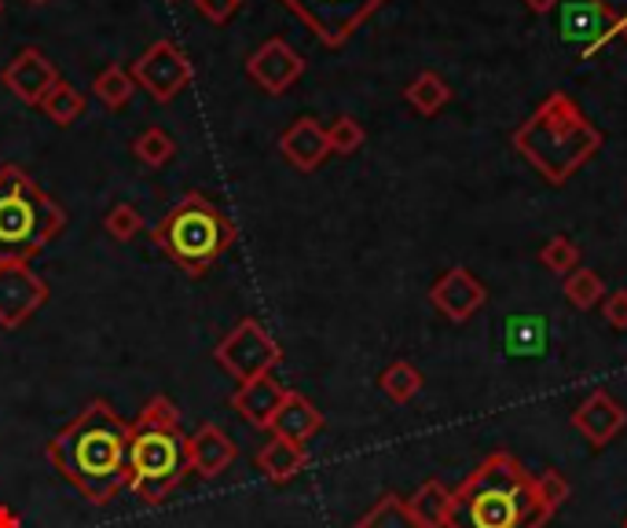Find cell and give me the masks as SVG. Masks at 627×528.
Masks as SVG:
<instances>
[{"mask_svg":"<svg viewBox=\"0 0 627 528\" xmlns=\"http://www.w3.org/2000/svg\"><path fill=\"white\" fill-rule=\"evenodd\" d=\"M129 440L133 422L107 400H89L67 430L48 440V459L85 499L107 507L129 485Z\"/></svg>","mask_w":627,"mask_h":528,"instance_id":"6da1fadb","label":"cell"},{"mask_svg":"<svg viewBox=\"0 0 627 528\" xmlns=\"http://www.w3.org/2000/svg\"><path fill=\"white\" fill-rule=\"evenodd\" d=\"M451 502L448 528H543L550 510L536 492V477L507 451L488 456Z\"/></svg>","mask_w":627,"mask_h":528,"instance_id":"7a4b0ae2","label":"cell"},{"mask_svg":"<svg viewBox=\"0 0 627 528\" xmlns=\"http://www.w3.org/2000/svg\"><path fill=\"white\" fill-rule=\"evenodd\" d=\"M513 147L543 173L547 184L561 187L598 155L601 133L584 118L576 99H569L566 92H550L532 110V118H525L521 129L513 133Z\"/></svg>","mask_w":627,"mask_h":528,"instance_id":"3957f363","label":"cell"},{"mask_svg":"<svg viewBox=\"0 0 627 528\" xmlns=\"http://www.w3.org/2000/svg\"><path fill=\"white\" fill-rule=\"evenodd\" d=\"M235 224L224 217V209L206 198L203 192H187L177 206L166 209L155 228H150V243L166 254L184 275H206L228 250L235 246Z\"/></svg>","mask_w":627,"mask_h":528,"instance_id":"277c9868","label":"cell"},{"mask_svg":"<svg viewBox=\"0 0 627 528\" xmlns=\"http://www.w3.org/2000/svg\"><path fill=\"white\" fill-rule=\"evenodd\" d=\"M67 228V209L19 166H0V264H30Z\"/></svg>","mask_w":627,"mask_h":528,"instance_id":"5b68a950","label":"cell"},{"mask_svg":"<svg viewBox=\"0 0 627 528\" xmlns=\"http://www.w3.org/2000/svg\"><path fill=\"white\" fill-rule=\"evenodd\" d=\"M187 470V437L177 433H158V430H136L133 426V440H129V492L147 502V507H158L166 502L173 492L180 488Z\"/></svg>","mask_w":627,"mask_h":528,"instance_id":"8992f818","label":"cell"},{"mask_svg":"<svg viewBox=\"0 0 627 528\" xmlns=\"http://www.w3.org/2000/svg\"><path fill=\"white\" fill-rule=\"evenodd\" d=\"M213 360L221 363V371H228L235 382H254L261 374H272L283 363L280 342L261 326L254 316H246L235 323V331H228L213 349Z\"/></svg>","mask_w":627,"mask_h":528,"instance_id":"52a82bcc","label":"cell"},{"mask_svg":"<svg viewBox=\"0 0 627 528\" xmlns=\"http://www.w3.org/2000/svg\"><path fill=\"white\" fill-rule=\"evenodd\" d=\"M280 4L294 11L320 45L342 48L385 0H280Z\"/></svg>","mask_w":627,"mask_h":528,"instance_id":"ba28073f","label":"cell"},{"mask_svg":"<svg viewBox=\"0 0 627 528\" xmlns=\"http://www.w3.org/2000/svg\"><path fill=\"white\" fill-rule=\"evenodd\" d=\"M129 74H133L136 88H144L155 104H173V99L195 81V62L184 56L180 45H173L161 37V41L150 45L140 59H133Z\"/></svg>","mask_w":627,"mask_h":528,"instance_id":"9c48e42d","label":"cell"},{"mask_svg":"<svg viewBox=\"0 0 627 528\" xmlns=\"http://www.w3.org/2000/svg\"><path fill=\"white\" fill-rule=\"evenodd\" d=\"M48 301V283L30 264H0V326L16 331Z\"/></svg>","mask_w":627,"mask_h":528,"instance_id":"30bf717a","label":"cell"},{"mask_svg":"<svg viewBox=\"0 0 627 528\" xmlns=\"http://www.w3.org/2000/svg\"><path fill=\"white\" fill-rule=\"evenodd\" d=\"M301 74H305V59L283 37H272L246 59V78L265 88L268 96H283L286 88H294V81H301Z\"/></svg>","mask_w":627,"mask_h":528,"instance_id":"8fae6325","label":"cell"},{"mask_svg":"<svg viewBox=\"0 0 627 528\" xmlns=\"http://www.w3.org/2000/svg\"><path fill=\"white\" fill-rule=\"evenodd\" d=\"M0 81H4V88L11 96L19 99V104H27V107H37L45 99V92L52 88L59 78V70H56V62L48 59L41 48H22V52L16 56L4 67V74H0Z\"/></svg>","mask_w":627,"mask_h":528,"instance_id":"7c38bea8","label":"cell"},{"mask_svg":"<svg viewBox=\"0 0 627 528\" xmlns=\"http://www.w3.org/2000/svg\"><path fill=\"white\" fill-rule=\"evenodd\" d=\"M430 301L451 323H467L473 312H481L488 305V291H484V283H478L462 268V264H455V268H448L441 280L433 283Z\"/></svg>","mask_w":627,"mask_h":528,"instance_id":"4fadbf2b","label":"cell"},{"mask_svg":"<svg viewBox=\"0 0 627 528\" xmlns=\"http://www.w3.org/2000/svg\"><path fill=\"white\" fill-rule=\"evenodd\" d=\"M235 459H239V448H235V440L224 433L217 422L198 426V430L187 437V470L206 477V481L221 477Z\"/></svg>","mask_w":627,"mask_h":528,"instance_id":"5bb4252c","label":"cell"},{"mask_svg":"<svg viewBox=\"0 0 627 528\" xmlns=\"http://www.w3.org/2000/svg\"><path fill=\"white\" fill-rule=\"evenodd\" d=\"M561 37L569 45H580L584 56H595L601 45H609V37H617V27L595 0H572L561 11Z\"/></svg>","mask_w":627,"mask_h":528,"instance_id":"9a60e30c","label":"cell"},{"mask_svg":"<svg viewBox=\"0 0 627 528\" xmlns=\"http://www.w3.org/2000/svg\"><path fill=\"white\" fill-rule=\"evenodd\" d=\"M572 426L587 440H591L595 448H601L627 426V411L613 393H606V389H595V393L572 411Z\"/></svg>","mask_w":627,"mask_h":528,"instance_id":"2e32d148","label":"cell"},{"mask_svg":"<svg viewBox=\"0 0 627 528\" xmlns=\"http://www.w3.org/2000/svg\"><path fill=\"white\" fill-rule=\"evenodd\" d=\"M280 150H283V158L291 162L294 169L316 173L331 155L327 129H323L316 118H297L291 129L280 136Z\"/></svg>","mask_w":627,"mask_h":528,"instance_id":"e0dca14e","label":"cell"},{"mask_svg":"<svg viewBox=\"0 0 627 528\" xmlns=\"http://www.w3.org/2000/svg\"><path fill=\"white\" fill-rule=\"evenodd\" d=\"M323 430V411L312 404L308 397L294 393V389H286L280 411L272 414V426L268 433L280 437V440H294V444H305Z\"/></svg>","mask_w":627,"mask_h":528,"instance_id":"ac0fdd59","label":"cell"},{"mask_svg":"<svg viewBox=\"0 0 627 528\" xmlns=\"http://www.w3.org/2000/svg\"><path fill=\"white\" fill-rule=\"evenodd\" d=\"M283 397H286V385L275 382L272 374H261V379L239 385V393L232 397V408L239 411L249 426H257V430H268L272 414L280 411Z\"/></svg>","mask_w":627,"mask_h":528,"instance_id":"d6986e66","label":"cell"},{"mask_svg":"<svg viewBox=\"0 0 627 528\" xmlns=\"http://www.w3.org/2000/svg\"><path fill=\"white\" fill-rule=\"evenodd\" d=\"M308 467V451L305 444H294V440H280L272 437L265 448L257 451V470L275 485H286Z\"/></svg>","mask_w":627,"mask_h":528,"instance_id":"ffe728a7","label":"cell"},{"mask_svg":"<svg viewBox=\"0 0 627 528\" xmlns=\"http://www.w3.org/2000/svg\"><path fill=\"white\" fill-rule=\"evenodd\" d=\"M451 502H455V496H451V488L444 481H425L419 485V492L408 499V510L422 528H448Z\"/></svg>","mask_w":627,"mask_h":528,"instance_id":"44dd1931","label":"cell"},{"mask_svg":"<svg viewBox=\"0 0 627 528\" xmlns=\"http://www.w3.org/2000/svg\"><path fill=\"white\" fill-rule=\"evenodd\" d=\"M37 107L45 110L48 121H56L59 129H67V125H74V121L85 115V96L70 81H56Z\"/></svg>","mask_w":627,"mask_h":528,"instance_id":"7402d4cb","label":"cell"},{"mask_svg":"<svg viewBox=\"0 0 627 528\" xmlns=\"http://www.w3.org/2000/svg\"><path fill=\"white\" fill-rule=\"evenodd\" d=\"M92 92H96V99L107 110H121V107H129V99L136 96V81H133V74L125 70V67L110 62V67H104V70L96 74Z\"/></svg>","mask_w":627,"mask_h":528,"instance_id":"603a6c76","label":"cell"},{"mask_svg":"<svg viewBox=\"0 0 627 528\" xmlns=\"http://www.w3.org/2000/svg\"><path fill=\"white\" fill-rule=\"evenodd\" d=\"M404 96H408V104L419 110V115L430 118V115H437L441 107H448L451 88H448V81L441 78V74L425 70V74H419V78L404 88Z\"/></svg>","mask_w":627,"mask_h":528,"instance_id":"cb8c5ba5","label":"cell"},{"mask_svg":"<svg viewBox=\"0 0 627 528\" xmlns=\"http://www.w3.org/2000/svg\"><path fill=\"white\" fill-rule=\"evenodd\" d=\"M422 371L415 368V363H408V360H396V363H389V368L382 371V393L393 400V404H408V400H415L419 397V389H422Z\"/></svg>","mask_w":627,"mask_h":528,"instance_id":"d4e9b609","label":"cell"},{"mask_svg":"<svg viewBox=\"0 0 627 528\" xmlns=\"http://www.w3.org/2000/svg\"><path fill=\"white\" fill-rule=\"evenodd\" d=\"M133 155H136V162H144V166L161 169V166H169V162L177 158V140H173L166 129L150 125V129H144L133 140Z\"/></svg>","mask_w":627,"mask_h":528,"instance_id":"484cf974","label":"cell"},{"mask_svg":"<svg viewBox=\"0 0 627 528\" xmlns=\"http://www.w3.org/2000/svg\"><path fill=\"white\" fill-rule=\"evenodd\" d=\"M356 528H422V525L411 518L408 499H400V496H382V499L374 502V507L356 521Z\"/></svg>","mask_w":627,"mask_h":528,"instance_id":"4316f807","label":"cell"},{"mask_svg":"<svg viewBox=\"0 0 627 528\" xmlns=\"http://www.w3.org/2000/svg\"><path fill=\"white\" fill-rule=\"evenodd\" d=\"M136 430H158V433H177L180 430V408L173 404L166 393H155L136 414Z\"/></svg>","mask_w":627,"mask_h":528,"instance_id":"83f0119b","label":"cell"},{"mask_svg":"<svg viewBox=\"0 0 627 528\" xmlns=\"http://www.w3.org/2000/svg\"><path fill=\"white\" fill-rule=\"evenodd\" d=\"M561 294H566V301H569L572 309L587 312V309H595L598 301H601L606 286H601L598 272H591V268H576V272L566 275V286H561Z\"/></svg>","mask_w":627,"mask_h":528,"instance_id":"f1b7e54d","label":"cell"},{"mask_svg":"<svg viewBox=\"0 0 627 528\" xmlns=\"http://www.w3.org/2000/svg\"><path fill=\"white\" fill-rule=\"evenodd\" d=\"M539 261H543L555 275H569L580 268V246L566 235H555L543 250H539Z\"/></svg>","mask_w":627,"mask_h":528,"instance_id":"f546056e","label":"cell"},{"mask_svg":"<svg viewBox=\"0 0 627 528\" xmlns=\"http://www.w3.org/2000/svg\"><path fill=\"white\" fill-rule=\"evenodd\" d=\"M104 228H107L110 238H118V243H133V238L144 232V217H140V209H136V206L118 203V206L107 209Z\"/></svg>","mask_w":627,"mask_h":528,"instance_id":"4dcf8cb0","label":"cell"},{"mask_svg":"<svg viewBox=\"0 0 627 528\" xmlns=\"http://www.w3.org/2000/svg\"><path fill=\"white\" fill-rule=\"evenodd\" d=\"M507 342H510V352H518V356H536V352L547 345V331L539 326V320H510Z\"/></svg>","mask_w":627,"mask_h":528,"instance_id":"1f68e13d","label":"cell"},{"mask_svg":"<svg viewBox=\"0 0 627 528\" xmlns=\"http://www.w3.org/2000/svg\"><path fill=\"white\" fill-rule=\"evenodd\" d=\"M368 140V133H363V125L356 118L342 115L331 129H327V144H331V155H356Z\"/></svg>","mask_w":627,"mask_h":528,"instance_id":"d6a6232c","label":"cell"},{"mask_svg":"<svg viewBox=\"0 0 627 528\" xmlns=\"http://www.w3.org/2000/svg\"><path fill=\"white\" fill-rule=\"evenodd\" d=\"M536 492L550 510H558L569 499V481L558 470H543V477H536Z\"/></svg>","mask_w":627,"mask_h":528,"instance_id":"836d02e7","label":"cell"},{"mask_svg":"<svg viewBox=\"0 0 627 528\" xmlns=\"http://www.w3.org/2000/svg\"><path fill=\"white\" fill-rule=\"evenodd\" d=\"M243 8V0H195V11L213 27H224V22L235 19V11Z\"/></svg>","mask_w":627,"mask_h":528,"instance_id":"e575fe53","label":"cell"},{"mask_svg":"<svg viewBox=\"0 0 627 528\" xmlns=\"http://www.w3.org/2000/svg\"><path fill=\"white\" fill-rule=\"evenodd\" d=\"M606 323L613 331H627V291H617L606 297Z\"/></svg>","mask_w":627,"mask_h":528,"instance_id":"d590c367","label":"cell"},{"mask_svg":"<svg viewBox=\"0 0 627 528\" xmlns=\"http://www.w3.org/2000/svg\"><path fill=\"white\" fill-rule=\"evenodd\" d=\"M595 4L613 19V27H617V33L627 37V0H595Z\"/></svg>","mask_w":627,"mask_h":528,"instance_id":"8d00e7d4","label":"cell"},{"mask_svg":"<svg viewBox=\"0 0 627 528\" xmlns=\"http://www.w3.org/2000/svg\"><path fill=\"white\" fill-rule=\"evenodd\" d=\"M525 8L536 11V16H547V11L558 8V0H525Z\"/></svg>","mask_w":627,"mask_h":528,"instance_id":"74e56055","label":"cell"},{"mask_svg":"<svg viewBox=\"0 0 627 528\" xmlns=\"http://www.w3.org/2000/svg\"><path fill=\"white\" fill-rule=\"evenodd\" d=\"M0 528H22V521L16 518V510L11 507H0Z\"/></svg>","mask_w":627,"mask_h":528,"instance_id":"f35d334b","label":"cell"},{"mask_svg":"<svg viewBox=\"0 0 627 528\" xmlns=\"http://www.w3.org/2000/svg\"><path fill=\"white\" fill-rule=\"evenodd\" d=\"M30 4H48V0H30Z\"/></svg>","mask_w":627,"mask_h":528,"instance_id":"ab89813d","label":"cell"},{"mask_svg":"<svg viewBox=\"0 0 627 528\" xmlns=\"http://www.w3.org/2000/svg\"><path fill=\"white\" fill-rule=\"evenodd\" d=\"M0 16H4V0H0Z\"/></svg>","mask_w":627,"mask_h":528,"instance_id":"60d3db41","label":"cell"},{"mask_svg":"<svg viewBox=\"0 0 627 528\" xmlns=\"http://www.w3.org/2000/svg\"><path fill=\"white\" fill-rule=\"evenodd\" d=\"M624 528H627V521H624Z\"/></svg>","mask_w":627,"mask_h":528,"instance_id":"b9f144b4","label":"cell"},{"mask_svg":"<svg viewBox=\"0 0 627 528\" xmlns=\"http://www.w3.org/2000/svg\"><path fill=\"white\" fill-rule=\"evenodd\" d=\"M173 4H177V0H173Z\"/></svg>","mask_w":627,"mask_h":528,"instance_id":"7bdbcfd3","label":"cell"}]
</instances>
